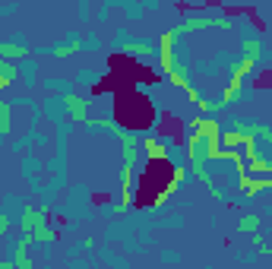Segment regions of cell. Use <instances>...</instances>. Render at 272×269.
<instances>
[{"mask_svg": "<svg viewBox=\"0 0 272 269\" xmlns=\"http://www.w3.org/2000/svg\"><path fill=\"white\" fill-rule=\"evenodd\" d=\"M143 149H146V155H149L152 162H161V158H168V146H165L161 139H155V136H149L146 143H143Z\"/></svg>", "mask_w": 272, "mask_h": 269, "instance_id": "cell-1", "label": "cell"}, {"mask_svg": "<svg viewBox=\"0 0 272 269\" xmlns=\"http://www.w3.org/2000/svg\"><path fill=\"white\" fill-rule=\"evenodd\" d=\"M238 187H241V193H244V196H256V193H263V190H259V178H253V174H241V178H238Z\"/></svg>", "mask_w": 272, "mask_h": 269, "instance_id": "cell-2", "label": "cell"}, {"mask_svg": "<svg viewBox=\"0 0 272 269\" xmlns=\"http://www.w3.org/2000/svg\"><path fill=\"white\" fill-rule=\"evenodd\" d=\"M241 146H244V136L238 130H222V149L234 152V149H241Z\"/></svg>", "mask_w": 272, "mask_h": 269, "instance_id": "cell-3", "label": "cell"}, {"mask_svg": "<svg viewBox=\"0 0 272 269\" xmlns=\"http://www.w3.org/2000/svg\"><path fill=\"white\" fill-rule=\"evenodd\" d=\"M241 89H244V79L241 76H231V83H228V89H225V95H222V104H231L234 98L241 95Z\"/></svg>", "mask_w": 272, "mask_h": 269, "instance_id": "cell-4", "label": "cell"}, {"mask_svg": "<svg viewBox=\"0 0 272 269\" xmlns=\"http://www.w3.org/2000/svg\"><path fill=\"white\" fill-rule=\"evenodd\" d=\"M16 79V70H13V64H7V61H0V89H7L10 83Z\"/></svg>", "mask_w": 272, "mask_h": 269, "instance_id": "cell-5", "label": "cell"}, {"mask_svg": "<svg viewBox=\"0 0 272 269\" xmlns=\"http://www.w3.org/2000/svg\"><path fill=\"white\" fill-rule=\"evenodd\" d=\"M0 57H26V48H22V44H7V41H0Z\"/></svg>", "mask_w": 272, "mask_h": 269, "instance_id": "cell-6", "label": "cell"}, {"mask_svg": "<svg viewBox=\"0 0 272 269\" xmlns=\"http://www.w3.org/2000/svg\"><path fill=\"white\" fill-rule=\"evenodd\" d=\"M253 67H256V61H250V57H241V61H234V76L244 79V73H250Z\"/></svg>", "mask_w": 272, "mask_h": 269, "instance_id": "cell-7", "label": "cell"}, {"mask_svg": "<svg viewBox=\"0 0 272 269\" xmlns=\"http://www.w3.org/2000/svg\"><path fill=\"white\" fill-rule=\"evenodd\" d=\"M67 108H70V114H73V121H82V118H86V114H82L86 101H82V98H67Z\"/></svg>", "mask_w": 272, "mask_h": 269, "instance_id": "cell-8", "label": "cell"}, {"mask_svg": "<svg viewBox=\"0 0 272 269\" xmlns=\"http://www.w3.org/2000/svg\"><path fill=\"white\" fill-rule=\"evenodd\" d=\"M209 26V19H184V26H177V32H196V29H206Z\"/></svg>", "mask_w": 272, "mask_h": 269, "instance_id": "cell-9", "label": "cell"}, {"mask_svg": "<svg viewBox=\"0 0 272 269\" xmlns=\"http://www.w3.org/2000/svg\"><path fill=\"white\" fill-rule=\"evenodd\" d=\"M29 241H41V244H48V241H54V231H51V228H38V231H32V235H29Z\"/></svg>", "mask_w": 272, "mask_h": 269, "instance_id": "cell-10", "label": "cell"}, {"mask_svg": "<svg viewBox=\"0 0 272 269\" xmlns=\"http://www.w3.org/2000/svg\"><path fill=\"white\" fill-rule=\"evenodd\" d=\"M256 225H259L256 216H244V219H241V231H256Z\"/></svg>", "mask_w": 272, "mask_h": 269, "instance_id": "cell-11", "label": "cell"}, {"mask_svg": "<svg viewBox=\"0 0 272 269\" xmlns=\"http://www.w3.org/2000/svg\"><path fill=\"white\" fill-rule=\"evenodd\" d=\"M76 48H79V41H70V44H61V48H57L54 54H57V57H70V54H73Z\"/></svg>", "mask_w": 272, "mask_h": 269, "instance_id": "cell-12", "label": "cell"}, {"mask_svg": "<svg viewBox=\"0 0 272 269\" xmlns=\"http://www.w3.org/2000/svg\"><path fill=\"white\" fill-rule=\"evenodd\" d=\"M10 130V108L7 104H0V133Z\"/></svg>", "mask_w": 272, "mask_h": 269, "instance_id": "cell-13", "label": "cell"}, {"mask_svg": "<svg viewBox=\"0 0 272 269\" xmlns=\"http://www.w3.org/2000/svg\"><path fill=\"white\" fill-rule=\"evenodd\" d=\"M259 190H272V178H259Z\"/></svg>", "mask_w": 272, "mask_h": 269, "instance_id": "cell-14", "label": "cell"}, {"mask_svg": "<svg viewBox=\"0 0 272 269\" xmlns=\"http://www.w3.org/2000/svg\"><path fill=\"white\" fill-rule=\"evenodd\" d=\"M7 231V216H0V235Z\"/></svg>", "mask_w": 272, "mask_h": 269, "instance_id": "cell-15", "label": "cell"}, {"mask_svg": "<svg viewBox=\"0 0 272 269\" xmlns=\"http://www.w3.org/2000/svg\"><path fill=\"white\" fill-rule=\"evenodd\" d=\"M0 269H16V266L10 263V260H4V263H0Z\"/></svg>", "mask_w": 272, "mask_h": 269, "instance_id": "cell-16", "label": "cell"}, {"mask_svg": "<svg viewBox=\"0 0 272 269\" xmlns=\"http://www.w3.org/2000/svg\"><path fill=\"white\" fill-rule=\"evenodd\" d=\"M0 263H4V260H0Z\"/></svg>", "mask_w": 272, "mask_h": 269, "instance_id": "cell-17", "label": "cell"}]
</instances>
